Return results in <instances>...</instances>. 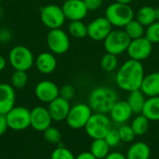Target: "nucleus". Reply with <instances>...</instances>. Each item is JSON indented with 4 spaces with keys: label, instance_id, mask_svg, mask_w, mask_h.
Here are the masks:
<instances>
[{
    "label": "nucleus",
    "instance_id": "obj_1",
    "mask_svg": "<svg viewBox=\"0 0 159 159\" xmlns=\"http://www.w3.org/2000/svg\"><path fill=\"white\" fill-rule=\"evenodd\" d=\"M144 75V67L143 63L129 59L117 68L115 81L120 89L130 92L140 89Z\"/></svg>",
    "mask_w": 159,
    "mask_h": 159
},
{
    "label": "nucleus",
    "instance_id": "obj_2",
    "mask_svg": "<svg viewBox=\"0 0 159 159\" xmlns=\"http://www.w3.org/2000/svg\"><path fill=\"white\" fill-rule=\"evenodd\" d=\"M117 101V92L113 88L106 86H99L94 88L89 92L88 98V104L89 105L93 113L108 115V113Z\"/></svg>",
    "mask_w": 159,
    "mask_h": 159
},
{
    "label": "nucleus",
    "instance_id": "obj_3",
    "mask_svg": "<svg viewBox=\"0 0 159 159\" xmlns=\"http://www.w3.org/2000/svg\"><path fill=\"white\" fill-rule=\"evenodd\" d=\"M134 10L129 5L118 2L110 4L106 7L104 15L112 26L116 28H124L134 19Z\"/></svg>",
    "mask_w": 159,
    "mask_h": 159
},
{
    "label": "nucleus",
    "instance_id": "obj_4",
    "mask_svg": "<svg viewBox=\"0 0 159 159\" xmlns=\"http://www.w3.org/2000/svg\"><path fill=\"white\" fill-rule=\"evenodd\" d=\"M112 128V121L109 116L106 114L93 113L84 129L88 136L94 140L104 139Z\"/></svg>",
    "mask_w": 159,
    "mask_h": 159
},
{
    "label": "nucleus",
    "instance_id": "obj_5",
    "mask_svg": "<svg viewBox=\"0 0 159 159\" xmlns=\"http://www.w3.org/2000/svg\"><path fill=\"white\" fill-rule=\"evenodd\" d=\"M34 60L33 52L25 46H15L8 53V61L14 70L27 72L34 66Z\"/></svg>",
    "mask_w": 159,
    "mask_h": 159
},
{
    "label": "nucleus",
    "instance_id": "obj_6",
    "mask_svg": "<svg viewBox=\"0 0 159 159\" xmlns=\"http://www.w3.org/2000/svg\"><path fill=\"white\" fill-rule=\"evenodd\" d=\"M130 41L131 39L124 30L116 29L113 30L104 39L103 47L106 52L118 56L127 52Z\"/></svg>",
    "mask_w": 159,
    "mask_h": 159
},
{
    "label": "nucleus",
    "instance_id": "obj_7",
    "mask_svg": "<svg viewBox=\"0 0 159 159\" xmlns=\"http://www.w3.org/2000/svg\"><path fill=\"white\" fill-rule=\"evenodd\" d=\"M92 114L93 111L88 103L79 102L71 106L65 121L71 129H81L85 128Z\"/></svg>",
    "mask_w": 159,
    "mask_h": 159
},
{
    "label": "nucleus",
    "instance_id": "obj_8",
    "mask_svg": "<svg viewBox=\"0 0 159 159\" xmlns=\"http://www.w3.org/2000/svg\"><path fill=\"white\" fill-rule=\"evenodd\" d=\"M40 20L47 28L52 30L61 28L65 22L66 18L61 7L55 4H49L41 8Z\"/></svg>",
    "mask_w": 159,
    "mask_h": 159
},
{
    "label": "nucleus",
    "instance_id": "obj_9",
    "mask_svg": "<svg viewBox=\"0 0 159 159\" xmlns=\"http://www.w3.org/2000/svg\"><path fill=\"white\" fill-rule=\"evenodd\" d=\"M31 111L23 106H14L7 115L8 129L15 131H22L31 127Z\"/></svg>",
    "mask_w": 159,
    "mask_h": 159
},
{
    "label": "nucleus",
    "instance_id": "obj_10",
    "mask_svg": "<svg viewBox=\"0 0 159 159\" xmlns=\"http://www.w3.org/2000/svg\"><path fill=\"white\" fill-rule=\"evenodd\" d=\"M47 45L50 52L56 55L66 53L70 48V37L61 28L49 30L47 35Z\"/></svg>",
    "mask_w": 159,
    "mask_h": 159
},
{
    "label": "nucleus",
    "instance_id": "obj_11",
    "mask_svg": "<svg viewBox=\"0 0 159 159\" xmlns=\"http://www.w3.org/2000/svg\"><path fill=\"white\" fill-rule=\"evenodd\" d=\"M152 52L153 44L145 36L131 40L127 50L129 59L141 62L148 59Z\"/></svg>",
    "mask_w": 159,
    "mask_h": 159
},
{
    "label": "nucleus",
    "instance_id": "obj_12",
    "mask_svg": "<svg viewBox=\"0 0 159 159\" xmlns=\"http://www.w3.org/2000/svg\"><path fill=\"white\" fill-rule=\"evenodd\" d=\"M113 31V26L105 17H98L88 24V36L94 41H104Z\"/></svg>",
    "mask_w": 159,
    "mask_h": 159
},
{
    "label": "nucleus",
    "instance_id": "obj_13",
    "mask_svg": "<svg viewBox=\"0 0 159 159\" xmlns=\"http://www.w3.org/2000/svg\"><path fill=\"white\" fill-rule=\"evenodd\" d=\"M66 20H82L88 15V8L84 0H66L61 6Z\"/></svg>",
    "mask_w": 159,
    "mask_h": 159
},
{
    "label": "nucleus",
    "instance_id": "obj_14",
    "mask_svg": "<svg viewBox=\"0 0 159 159\" xmlns=\"http://www.w3.org/2000/svg\"><path fill=\"white\" fill-rule=\"evenodd\" d=\"M112 123L118 126L127 124L133 116V112L127 101L118 100L108 113Z\"/></svg>",
    "mask_w": 159,
    "mask_h": 159
},
{
    "label": "nucleus",
    "instance_id": "obj_15",
    "mask_svg": "<svg viewBox=\"0 0 159 159\" xmlns=\"http://www.w3.org/2000/svg\"><path fill=\"white\" fill-rule=\"evenodd\" d=\"M31 127L39 132H43L48 127L51 126V122L53 121L48 108L44 106H36L31 110Z\"/></svg>",
    "mask_w": 159,
    "mask_h": 159
},
{
    "label": "nucleus",
    "instance_id": "obj_16",
    "mask_svg": "<svg viewBox=\"0 0 159 159\" xmlns=\"http://www.w3.org/2000/svg\"><path fill=\"white\" fill-rule=\"evenodd\" d=\"M36 98L45 103H49L60 96V89L50 80L40 81L34 88Z\"/></svg>",
    "mask_w": 159,
    "mask_h": 159
},
{
    "label": "nucleus",
    "instance_id": "obj_17",
    "mask_svg": "<svg viewBox=\"0 0 159 159\" xmlns=\"http://www.w3.org/2000/svg\"><path fill=\"white\" fill-rule=\"evenodd\" d=\"M70 109H71L70 102L60 96L55 100H53L51 102H49L48 106V110L52 120L57 122L65 120L69 114Z\"/></svg>",
    "mask_w": 159,
    "mask_h": 159
},
{
    "label": "nucleus",
    "instance_id": "obj_18",
    "mask_svg": "<svg viewBox=\"0 0 159 159\" xmlns=\"http://www.w3.org/2000/svg\"><path fill=\"white\" fill-rule=\"evenodd\" d=\"M16 101L15 89L7 83H0V115H7L14 106Z\"/></svg>",
    "mask_w": 159,
    "mask_h": 159
},
{
    "label": "nucleus",
    "instance_id": "obj_19",
    "mask_svg": "<svg viewBox=\"0 0 159 159\" xmlns=\"http://www.w3.org/2000/svg\"><path fill=\"white\" fill-rule=\"evenodd\" d=\"M34 64L38 72L43 75H49L55 71L57 60L52 52H42L34 60Z\"/></svg>",
    "mask_w": 159,
    "mask_h": 159
},
{
    "label": "nucleus",
    "instance_id": "obj_20",
    "mask_svg": "<svg viewBox=\"0 0 159 159\" xmlns=\"http://www.w3.org/2000/svg\"><path fill=\"white\" fill-rule=\"evenodd\" d=\"M140 89L147 98L159 96V72L145 75Z\"/></svg>",
    "mask_w": 159,
    "mask_h": 159
},
{
    "label": "nucleus",
    "instance_id": "obj_21",
    "mask_svg": "<svg viewBox=\"0 0 159 159\" xmlns=\"http://www.w3.org/2000/svg\"><path fill=\"white\" fill-rule=\"evenodd\" d=\"M151 148L148 143L138 141L131 143L127 151V159H150Z\"/></svg>",
    "mask_w": 159,
    "mask_h": 159
},
{
    "label": "nucleus",
    "instance_id": "obj_22",
    "mask_svg": "<svg viewBox=\"0 0 159 159\" xmlns=\"http://www.w3.org/2000/svg\"><path fill=\"white\" fill-rule=\"evenodd\" d=\"M135 17L139 22L147 27L153 22L159 20V9L152 6H143L139 8Z\"/></svg>",
    "mask_w": 159,
    "mask_h": 159
},
{
    "label": "nucleus",
    "instance_id": "obj_23",
    "mask_svg": "<svg viewBox=\"0 0 159 159\" xmlns=\"http://www.w3.org/2000/svg\"><path fill=\"white\" fill-rule=\"evenodd\" d=\"M146 99H147V97L142 92V90L137 89V90L129 92V95H128V98L126 101L129 104L133 114L140 115L143 112Z\"/></svg>",
    "mask_w": 159,
    "mask_h": 159
},
{
    "label": "nucleus",
    "instance_id": "obj_24",
    "mask_svg": "<svg viewBox=\"0 0 159 159\" xmlns=\"http://www.w3.org/2000/svg\"><path fill=\"white\" fill-rule=\"evenodd\" d=\"M142 115L150 121L159 122V96L146 99Z\"/></svg>",
    "mask_w": 159,
    "mask_h": 159
},
{
    "label": "nucleus",
    "instance_id": "obj_25",
    "mask_svg": "<svg viewBox=\"0 0 159 159\" xmlns=\"http://www.w3.org/2000/svg\"><path fill=\"white\" fill-rule=\"evenodd\" d=\"M110 149L104 139H94L91 142L89 152L97 159H104L110 153Z\"/></svg>",
    "mask_w": 159,
    "mask_h": 159
},
{
    "label": "nucleus",
    "instance_id": "obj_26",
    "mask_svg": "<svg viewBox=\"0 0 159 159\" xmlns=\"http://www.w3.org/2000/svg\"><path fill=\"white\" fill-rule=\"evenodd\" d=\"M130 126L136 136H143L149 130L150 120L142 114L136 115V116L132 119Z\"/></svg>",
    "mask_w": 159,
    "mask_h": 159
},
{
    "label": "nucleus",
    "instance_id": "obj_27",
    "mask_svg": "<svg viewBox=\"0 0 159 159\" xmlns=\"http://www.w3.org/2000/svg\"><path fill=\"white\" fill-rule=\"evenodd\" d=\"M124 31L131 40L143 37L145 34V27L136 19H133L130 22H129L124 27Z\"/></svg>",
    "mask_w": 159,
    "mask_h": 159
},
{
    "label": "nucleus",
    "instance_id": "obj_28",
    "mask_svg": "<svg viewBox=\"0 0 159 159\" xmlns=\"http://www.w3.org/2000/svg\"><path fill=\"white\" fill-rule=\"evenodd\" d=\"M68 32L71 36L82 39L88 36V25L82 20H72L68 24Z\"/></svg>",
    "mask_w": 159,
    "mask_h": 159
},
{
    "label": "nucleus",
    "instance_id": "obj_29",
    "mask_svg": "<svg viewBox=\"0 0 159 159\" xmlns=\"http://www.w3.org/2000/svg\"><path fill=\"white\" fill-rule=\"evenodd\" d=\"M101 67L104 72L112 73L118 68V59L116 55L106 52L101 59Z\"/></svg>",
    "mask_w": 159,
    "mask_h": 159
},
{
    "label": "nucleus",
    "instance_id": "obj_30",
    "mask_svg": "<svg viewBox=\"0 0 159 159\" xmlns=\"http://www.w3.org/2000/svg\"><path fill=\"white\" fill-rule=\"evenodd\" d=\"M28 80H29V76L27 75V72L15 70L11 75L10 85L16 89H20L27 85Z\"/></svg>",
    "mask_w": 159,
    "mask_h": 159
},
{
    "label": "nucleus",
    "instance_id": "obj_31",
    "mask_svg": "<svg viewBox=\"0 0 159 159\" xmlns=\"http://www.w3.org/2000/svg\"><path fill=\"white\" fill-rule=\"evenodd\" d=\"M118 132H119V136H120V139H121V142L123 143H132L136 137L132 128L130 125H128V124H123V125H120L118 128Z\"/></svg>",
    "mask_w": 159,
    "mask_h": 159
},
{
    "label": "nucleus",
    "instance_id": "obj_32",
    "mask_svg": "<svg viewBox=\"0 0 159 159\" xmlns=\"http://www.w3.org/2000/svg\"><path fill=\"white\" fill-rule=\"evenodd\" d=\"M43 133H44V139L51 144H57L61 140V133L55 127L52 126L48 127L46 130L43 131Z\"/></svg>",
    "mask_w": 159,
    "mask_h": 159
},
{
    "label": "nucleus",
    "instance_id": "obj_33",
    "mask_svg": "<svg viewBox=\"0 0 159 159\" xmlns=\"http://www.w3.org/2000/svg\"><path fill=\"white\" fill-rule=\"evenodd\" d=\"M144 36L152 44H159V20L153 22L146 27Z\"/></svg>",
    "mask_w": 159,
    "mask_h": 159
},
{
    "label": "nucleus",
    "instance_id": "obj_34",
    "mask_svg": "<svg viewBox=\"0 0 159 159\" xmlns=\"http://www.w3.org/2000/svg\"><path fill=\"white\" fill-rule=\"evenodd\" d=\"M50 159H75V157L68 148L64 146H58L52 151Z\"/></svg>",
    "mask_w": 159,
    "mask_h": 159
},
{
    "label": "nucleus",
    "instance_id": "obj_35",
    "mask_svg": "<svg viewBox=\"0 0 159 159\" xmlns=\"http://www.w3.org/2000/svg\"><path fill=\"white\" fill-rule=\"evenodd\" d=\"M104 140L107 143V144L110 146V148L116 147L121 143V139H120V136H119L118 129H116V128H112L107 132L106 136L104 137Z\"/></svg>",
    "mask_w": 159,
    "mask_h": 159
},
{
    "label": "nucleus",
    "instance_id": "obj_36",
    "mask_svg": "<svg viewBox=\"0 0 159 159\" xmlns=\"http://www.w3.org/2000/svg\"><path fill=\"white\" fill-rule=\"evenodd\" d=\"M75 92L76 91H75V87L70 85V84H67V85H64L63 87H61L60 89V97L70 102L75 96Z\"/></svg>",
    "mask_w": 159,
    "mask_h": 159
},
{
    "label": "nucleus",
    "instance_id": "obj_37",
    "mask_svg": "<svg viewBox=\"0 0 159 159\" xmlns=\"http://www.w3.org/2000/svg\"><path fill=\"white\" fill-rule=\"evenodd\" d=\"M84 2L89 11H95L103 4V0H84Z\"/></svg>",
    "mask_w": 159,
    "mask_h": 159
},
{
    "label": "nucleus",
    "instance_id": "obj_38",
    "mask_svg": "<svg viewBox=\"0 0 159 159\" xmlns=\"http://www.w3.org/2000/svg\"><path fill=\"white\" fill-rule=\"evenodd\" d=\"M12 38L11 32L7 28L0 29V43H8Z\"/></svg>",
    "mask_w": 159,
    "mask_h": 159
},
{
    "label": "nucleus",
    "instance_id": "obj_39",
    "mask_svg": "<svg viewBox=\"0 0 159 159\" xmlns=\"http://www.w3.org/2000/svg\"><path fill=\"white\" fill-rule=\"evenodd\" d=\"M8 129V125L7 122V118L5 115H0V136L6 133Z\"/></svg>",
    "mask_w": 159,
    "mask_h": 159
},
{
    "label": "nucleus",
    "instance_id": "obj_40",
    "mask_svg": "<svg viewBox=\"0 0 159 159\" xmlns=\"http://www.w3.org/2000/svg\"><path fill=\"white\" fill-rule=\"evenodd\" d=\"M104 159H127L126 155L120 152H110Z\"/></svg>",
    "mask_w": 159,
    "mask_h": 159
},
{
    "label": "nucleus",
    "instance_id": "obj_41",
    "mask_svg": "<svg viewBox=\"0 0 159 159\" xmlns=\"http://www.w3.org/2000/svg\"><path fill=\"white\" fill-rule=\"evenodd\" d=\"M75 159H97L89 151H87V152H82L80 154H78Z\"/></svg>",
    "mask_w": 159,
    "mask_h": 159
},
{
    "label": "nucleus",
    "instance_id": "obj_42",
    "mask_svg": "<svg viewBox=\"0 0 159 159\" xmlns=\"http://www.w3.org/2000/svg\"><path fill=\"white\" fill-rule=\"evenodd\" d=\"M7 66V60L5 59V57H3L2 55H0V72L3 71Z\"/></svg>",
    "mask_w": 159,
    "mask_h": 159
},
{
    "label": "nucleus",
    "instance_id": "obj_43",
    "mask_svg": "<svg viewBox=\"0 0 159 159\" xmlns=\"http://www.w3.org/2000/svg\"><path fill=\"white\" fill-rule=\"evenodd\" d=\"M133 0H116L115 2H118V3H121V4H127V5H129Z\"/></svg>",
    "mask_w": 159,
    "mask_h": 159
},
{
    "label": "nucleus",
    "instance_id": "obj_44",
    "mask_svg": "<svg viewBox=\"0 0 159 159\" xmlns=\"http://www.w3.org/2000/svg\"><path fill=\"white\" fill-rule=\"evenodd\" d=\"M1 15H2V10H1V7H0V18H1Z\"/></svg>",
    "mask_w": 159,
    "mask_h": 159
},
{
    "label": "nucleus",
    "instance_id": "obj_45",
    "mask_svg": "<svg viewBox=\"0 0 159 159\" xmlns=\"http://www.w3.org/2000/svg\"><path fill=\"white\" fill-rule=\"evenodd\" d=\"M2 1H3V0H0V2H2Z\"/></svg>",
    "mask_w": 159,
    "mask_h": 159
},
{
    "label": "nucleus",
    "instance_id": "obj_46",
    "mask_svg": "<svg viewBox=\"0 0 159 159\" xmlns=\"http://www.w3.org/2000/svg\"><path fill=\"white\" fill-rule=\"evenodd\" d=\"M158 9H159V7H158Z\"/></svg>",
    "mask_w": 159,
    "mask_h": 159
}]
</instances>
